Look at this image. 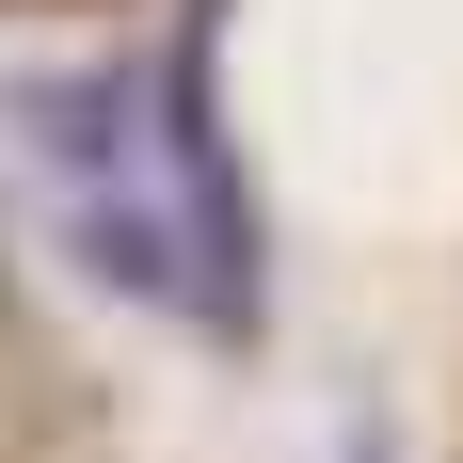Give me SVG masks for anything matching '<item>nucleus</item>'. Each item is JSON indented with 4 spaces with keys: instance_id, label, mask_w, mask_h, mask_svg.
Instances as JSON below:
<instances>
[{
    "instance_id": "obj_1",
    "label": "nucleus",
    "mask_w": 463,
    "mask_h": 463,
    "mask_svg": "<svg viewBox=\"0 0 463 463\" xmlns=\"http://www.w3.org/2000/svg\"><path fill=\"white\" fill-rule=\"evenodd\" d=\"M160 176H176V240H192V320H256V208L208 128V33H176V64H160Z\"/></svg>"
}]
</instances>
